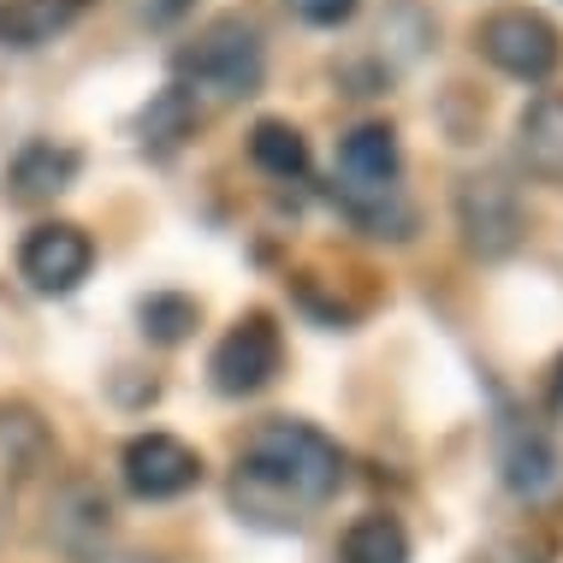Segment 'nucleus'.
<instances>
[{
  "label": "nucleus",
  "mask_w": 563,
  "mask_h": 563,
  "mask_svg": "<svg viewBox=\"0 0 563 563\" xmlns=\"http://www.w3.org/2000/svg\"><path fill=\"white\" fill-rule=\"evenodd\" d=\"M344 481V451L309 421H262L243 439L232 505L262 528H297Z\"/></svg>",
  "instance_id": "f257e3e1"
},
{
  "label": "nucleus",
  "mask_w": 563,
  "mask_h": 563,
  "mask_svg": "<svg viewBox=\"0 0 563 563\" xmlns=\"http://www.w3.org/2000/svg\"><path fill=\"white\" fill-rule=\"evenodd\" d=\"M173 78H178V89H190V96L202 89V96H214V101L255 96L262 78H267V48H262L255 19L225 12V19L202 24L190 48L173 54Z\"/></svg>",
  "instance_id": "f03ea898"
},
{
  "label": "nucleus",
  "mask_w": 563,
  "mask_h": 563,
  "mask_svg": "<svg viewBox=\"0 0 563 563\" xmlns=\"http://www.w3.org/2000/svg\"><path fill=\"white\" fill-rule=\"evenodd\" d=\"M481 54L493 59L505 78H522V84H540L558 71L563 59V36L552 19H540V12L528 7H505L493 12V19L481 24Z\"/></svg>",
  "instance_id": "7ed1b4c3"
},
{
  "label": "nucleus",
  "mask_w": 563,
  "mask_h": 563,
  "mask_svg": "<svg viewBox=\"0 0 563 563\" xmlns=\"http://www.w3.org/2000/svg\"><path fill=\"white\" fill-rule=\"evenodd\" d=\"M456 225H463V243L481 255V262H498L522 243V202H516V185H505L498 173L463 178L456 185Z\"/></svg>",
  "instance_id": "20e7f679"
},
{
  "label": "nucleus",
  "mask_w": 563,
  "mask_h": 563,
  "mask_svg": "<svg viewBox=\"0 0 563 563\" xmlns=\"http://www.w3.org/2000/svg\"><path fill=\"white\" fill-rule=\"evenodd\" d=\"M279 362H285V339H279V327H273V314H243V321L214 344L208 374H214V386L225 398H250V391H262L267 379L279 374Z\"/></svg>",
  "instance_id": "39448f33"
},
{
  "label": "nucleus",
  "mask_w": 563,
  "mask_h": 563,
  "mask_svg": "<svg viewBox=\"0 0 563 563\" xmlns=\"http://www.w3.org/2000/svg\"><path fill=\"white\" fill-rule=\"evenodd\" d=\"M89 267H96V243H89L84 225H66V220L36 225V232L24 238V250H19V273L42 297L78 291V285L89 279Z\"/></svg>",
  "instance_id": "423d86ee"
},
{
  "label": "nucleus",
  "mask_w": 563,
  "mask_h": 563,
  "mask_svg": "<svg viewBox=\"0 0 563 563\" xmlns=\"http://www.w3.org/2000/svg\"><path fill=\"white\" fill-rule=\"evenodd\" d=\"M202 481V456L173 433H136L125 445V486L136 498H178Z\"/></svg>",
  "instance_id": "0eeeda50"
},
{
  "label": "nucleus",
  "mask_w": 563,
  "mask_h": 563,
  "mask_svg": "<svg viewBox=\"0 0 563 563\" xmlns=\"http://www.w3.org/2000/svg\"><path fill=\"white\" fill-rule=\"evenodd\" d=\"M78 166H84L78 148H66V143H24L19 155H12V166H7V196L24 202V208L54 202L59 190L78 185Z\"/></svg>",
  "instance_id": "6e6552de"
},
{
  "label": "nucleus",
  "mask_w": 563,
  "mask_h": 563,
  "mask_svg": "<svg viewBox=\"0 0 563 563\" xmlns=\"http://www.w3.org/2000/svg\"><path fill=\"white\" fill-rule=\"evenodd\" d=\"M84 7L89 0H0V48H48L54 36H66L84 19Z\"/></svg>",
  "instance_id": "1a4fd4ad"
},
{
  "label": "nucleus",
  "mask_w": 563,
  "mask_h": 563,
  "mask_svg": "<svg viewBox=\"0 0 563 563\" xmlns=\"http://www.w3.org/2000/svg\"><path fill=\"white\" fill-rule=\"evenodd\" d=\"M516 148H522V166L534 178L563 185V96L528 101L522 125H516Z\"/></svg>",
  "instance_id": "9d476101"
},
{
  "label": "nucleus",
  "mask_w": 563,
  "mask_h": 563,
  "mask_svg": "<svg viewBox=\"0 0 563 563\" xmlns=\"http://www.w3.org/2000/svg\"><path fill=\"white\" fill-rule=\"evenodd\" d=\"M196 119H202V108H196V96L190 89H178V84H166L155 101L143 108V119H136V131H143V148L148 155H173L178 143L196 131Z\"/></svg>",
  "instance_id": "9b49d317"
},
{
  "label": "nucleus",
  "mask_w": 563,
  "mask_h": 563,
  "mask_svg": "<svg viewBox=\"0 0 563 563\" xmlns=\"http://www.w3.org/2000/svg\"><path fill=\"white\" fill-rule=\"evenodd\" d=\"M498 456H505V481L516 486V493H528V498L558 481V451L545 445V433H534V428H510Z\"/></svg>",
  "instance_id": "f8f14e48"
},
{
  "label": "nucleus",
  "mask_w": 563,
  "mask_h": 563,
  "mask_svg": "<svg viewBox=\"0 0 563 563\" xmlns=\"http://www.w3.org/2000/svg\"><path fill=\"white\" fill-rule=\"evenodd\" d=\"M42 456H48V428H42L30 409L7 404V409H0V475L24 481Z\"/></svg>",
  "instance_id": "ddd939ff"
},
{
  "label": "nucleus",
  "mask_w": 563,
  "mask_h": 563,
  "mask_svg": "<svg viewBox=\"0 0 563 563\" xmlns=\"http://www.w3.org/2000/svg\"><path fill=\"white\" fill-rule=\"evenodd\" d=\"M339 563H409V534L398 528V516H362L344 528Z\"/></svg>",
  "instance_id": "4468645a"
},
{
  "label": "nucleus",
  "mask_w": 563,
  "mask_h": 563,
  "mask_svg": "<svg viewBox=\"0 0 563 563\" xmlns=\"http://www.w3.org/2000/svg\"><path fill=\"white\" fill-rule=\"evenodd\" d=\"M250 161L273 178H302L309 173V143H302V131L285 125V119H262V125L250 131Z\"/></svg>",
  "instance_id": "2eb2a0df"
},
{
  "label": "nucleus",
  "mask_w": 563,
  "mask_h": 563,
  "mask_svg": "<svg viewBox=\"0 0 563 563\" xmlns=\"http://www.w3.org/2000/svg\"><path fill=\"white\" fill-rule=\"evenodd\" d=\"M190 327H196V302H190V297H178V291H155V297L143 302V332H148V339L178 344Z\"/></svg>",
  "instance_id": "dca6fc26"
},
{
  "label": "nucleus",
  "mask_w": 563,
  "mask_h": 563,
  "mask_svg": "<svg viewBox=\"0 0 563 563\" xmlns=\"http://www.w3.org/2000/svg\"><path fill=\"white\" fill-rule=\"evenodd\" d=\"M285 7H291L302 24H314V30H332V24H350V12H356V0H285Z\"/></svg>",
  "instance_id": "f3484780"
},
{
  "label": "nucleus",
  "mask_w": 563,
  "mask_h": 563,
  "mask_svg": "<svg viewBox=\"0 0 563 563\" xmlns=\"http://www.w3.org/2000/svg\"><path fill=\"white\" fill-rule=\"evenodd\" d=\"M190 7H196V0H143V12H148L155 24H173V19H185Z\"/></svg>",
  "instance_id": "a211bd4d"
},
{
  "label": "nucleus",
  "mask_w": 563,
  "mask_h": 563,
  "mask_svg": "<svg viewBox=\"0 0 563 563\" xmlns=\"http://www.w3.org/2000/svg\"><path fill=\"white\" fill-rule=\"evenodd\" d=\"M552 409L563 416V362H558V374H552Z\"/></svg>",
  "instance_id": "6ab92c4d"
},
{
  "label": "nucleus",
  "mask_w": 563,
  "mask_h": 563,
  "mask_svg": "<svg viewBox=\"0 0 563 563\" xmlns=\"http://www.w3.org/2000/svg\"><path fill=\"white\" fill-rule=\"evenodd\" d=\"M101 563H148V558H101Z\"/></svg>",
  "instance_id": "aec40b11"
}]
</instances>
